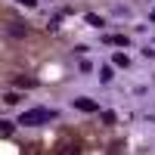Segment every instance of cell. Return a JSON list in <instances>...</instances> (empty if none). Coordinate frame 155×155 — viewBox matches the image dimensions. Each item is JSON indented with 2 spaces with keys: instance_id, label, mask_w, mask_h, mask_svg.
I'll return each instance as SVG.
<instances>
[{
  "instance_id": "cell-1",
  "label": "cell",
  "mask_w": 155,
  "mask_h": 155,
  "mask_svg": "<svg viewBox=\"0 0 155 155\" xmlns=\"http://www.w3.org/2000/svg\"><path fill=\"white\" fill-rule=\"evenodd\" d=\"M50 118H56L53 109H28V112L19 115V124H25V127H41V124L50 121Z\"/></svg>"
},
{
  "instance_id": "cell-2",
  "label": "cell",
  "mask_w": 155,
  "mask_h": 155,
  "mask_svg": "<svg viewBox=\"0 0 155 155\" xmlns=\"http://www.w3.org/2000/svg\"><path fill=\"white\" fill-rule=\"evenodd\" d=\"M12 87L31 90V87H37V78H31V74H16V78H12Z\"/></svg>"
},
{
  "instance_id": "cell-3",
  "label": "cell",
  "mask_w": 155,
  "mask_h": 155,
  "mask_svg": "<svg viewBox=\"0 0 155 155\" xmlns=\"http://www.w3.org/2000/svg\"><path fill=\"white\" fill-rule=\"evenodd\" d=\"M6 31H9L12 37H25V34H28V28H25V25H22L19 19H12V22L6 25Z\"/></svg>"
},
{
  "instance_id": "cell-4",
  "label": "cell",
  "mask_w": 155,
  "mask_h": 155,
  "mask_svg": "<svg viewBox=\"0 0 155 155\" xmlns=\"http://www.w3.org/2000/svg\"><path fill=\"white\" fill-rule=\"evenodd\" d=\"M74 109H81V112H99V106L93 99H74Z\"/></svg>"
},
{
  "instance_id": "cell-5",
  "label": "cell",
  "mask_w": 155,
  "mask_h": 155,
  "mask_svg": "<svg viewBox=\"0 0 155 155\" xmlns=\"http://www.w3.org/2000/svg\"><path fill=\"white\" fill-rule=\"evenodd\" d=\"M87 22L93 25V28H102V25H106V19H102V16H96V12H87Z\"/></svg>"
},
{
  "instance_id": "cell-6",
  "label": "cell",
  "mask_w": 155,
  "mask_h": 155,
  "mask_svg": "<svg viewBox=\"0 0 155 155\" xmlns=\"http://www.w3.org/2000/svg\"><path fill=\"white\" fill-rule=\"evenodd\" d=\"M106 44H115V47H127L130 41H127L124 34H115V37H106Z\"/></svg>"
},
{
  "instance_id": "cell-7",
  "label": "cell",
  "mask_w": 155,
  "mask_h": 155,
  "mask_svg": "<svg viewBox=\"0 0 155 155\" xmlns=\"http://www.w3.org/2000/svg\"><path fill=\"white\" fill-rule=\"evenodd\" d=\"M112 62H115L118 68H127V65H130V59H127L124 53H115V56H112Z\"/></svg>"
},
{
  "instance_id": "cell-8",
  "label": "cell",
  "mask_w": 155,
  "mask_h": 155,
  "mask_svg": "<svg viewBox=\"0 0 155 155\" xmlns=\"http://www.w3.org/2000/svg\"><path fill=\"white\" fill-rule=\"evenodd\" d=\"M112 74H115L112 65H102V68H99V81H102V84H109V81H112Z\"/></svg>"
},
{
  "instance_id": "cell-9",
  "label": "cell",
  "mask_w": 155,
  "mask_h": 155,
  "mask_svg": "<svg viewBox=\"0 0 155 155\" xmlns=\"http://www.w3.org/2000/svg\"><path fill=\"white\" fill-rule=\"evenodd\" d=\"M19 99H22V96L16 93V90H12V93H6V96H3V102H6V106H16V102H19Z\"/></svg>"
},
{
  "instance_id": "cell-10",
  "label": "cell",
  "mask_w": 155,
  "mask_h": 155,
  "mask_svg": "<svg viewBox=\"0 0 155 155\" xmlns=\"http://www.w3.org/2000/svg\"><path fill=\"white\" fill-rule=\"evenodd\" d=\"M0 134L9 137V134H12V124H9V121H0Z\"/></svg>"
},
{
  "instance_id": "cell-11",
  "label": "cell",
  "mask_w": 155,
  "mask_h": 155,
  "mask_svg": "<svg viewBox=\"0 0 155 155\" xmlns=\"http://www.w3.org/2000/svg\"><path fill=\"white\" fill-rule=\"evenodd\" d=\"M102 121H106V124H115V112H102Z\"/></svg>"
},
{
  "instance_id": "cell-12",
  "label": "cell",
  "mask_w": 155,
  "mask_h": 155,
  "mask_svg": "<svg viewBox=\"0 0 155 155\" xmlns=\"http://www.w3.org/2000/svg\"><path fill=\"white\" fill-rule=\"evenodd\" d=\"M16 3H22V6H37V0H16Z\"/></svg>"
},
{
  "instance_id": "cell-13",
  "label": "cell",
  "mask_w": 155,
  "mask_h": 155,
  "mask_svg": "<svg viewBox=\"0 0 155 155\" xmlns=\"http://www.w3.org/2000/svg\"><path fill=\"white\" fill-rule=\"evenodd\" d=\"M152 22H155V9H152Z\"/></svg>"
}]
</instances>
